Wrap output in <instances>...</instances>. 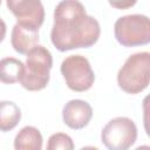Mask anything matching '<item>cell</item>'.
I'll return each instance as SVG.
<instances>
[{"label": "cell", "mask_w": 150, "mask_h": 150, "mask_svg": "<svg viewBox=\"0 0 150 150\" xmlns=\"http://www.w3.org/2000/svg\"><path fill=\"white\" fill-rule=\"evenodd\" d=\"M101 34L98 21L88 15L80 1L66 0L54 9L50 40L60 52L94 46Z\"/></svg>", "instance_id": "obj_1"}, {"label": "cell", "mask_w": 150, "mask_h": 150, "mask_svg": "<svg viewBox=\"0 0 150 150\" xmlns=\"http://www.w3.org/2000/svg\"><path fill=\"white\" fill-rule=\"evenodd\" d=\"M150 81V54L148 52L130 55L117 73V83L127 94L143 91Z\"/></svg>", "instance_id": "obj_2"}, {"label": "cell", "mask_w": 150, "mask_h": 150, "mask_svg": "<svg viewBox=\"0 0 150 150\" xmlns=\"http://www.w3.org/2000/svg\"><path fill=\"white\" fill-rule=\"evenodd\" d=\"M53 67L50 52L38 45L27 53L25 74L20 81L21 86L29 91H38L47 87L49 82V71Z\"/></svg>", "instance_id": "obj_3"}, {"label": "cell", "mask_w": 150, "mask_h": 150, "mask_svg": "<svg viewBox=\"0 0 150 150\" xmlns=\"http://www.w3.org/2000/svg\"><path fill=\"white\" fill-rule=\"evenodd\" d=\"M115 38L124 47H137L150 42V21L143 14L121 16L114 25Z\"/></svg>", "instance_id": "obj_4"}, {"label": "cell", "mask_w": 150, "mask_h": 150, "mask_svg": "<svg viewBox=\"0 0 150 150\" xmlns=\"http://www.w3.org/2000/svg\"><path fill=\"white\" fill-rule=\"evenodd\" d=\"M137 138V127L129 117H115L102 129L101 141L108 150H128Z\"/></svg>", "instance_id": "obj_5"}, {"label": "cell", "mask_w": 150, "mask_h": 150, "mask_svg": "<svg viewBox=\"0 0 150 150\" xmlns=\"http://www.w3.org/2000/svg\"><path fill=\"white\" fill-rule=\"evenodd\" d=\"M61 74L66 84L73 91L82 93L91 88L95 74L87 57L82 55H69L61 63Z\"/></svg>", "instance_id": "obj_6"}, {"label": "cell", "mask_w": 150, "mask_h": 150, "mask_svg": "<svg viewBox=\"0 0 150 150\" xmlns=\"http://www.w3.org/2000/svg\"><path fill=\"white\" fill-rule=\"evenodd\" d=\"M8 9L16 18V23L39 29L45 21V9L38 0H7Z\"/></svg>", "instance_id": "obj_7"}, {"label": "cell", "mask_w": 150, "mask_h": 150, "mask_svg": "<svg viewBox=\"0 0 150 150\" xmlns=\"http://www.w3.org/2000/svg\"><path fill=\"white\" fill-rule=\"evenodd\" d=\"M93 117L90 104L83 100H70L62 110V118L67 127L74 130L82 129L88 125Z\"/></svg>", "instance_id": "obj_8"}, {"label": "cell", "mask_w": 150, "mask_h": 150, "mask_svg": "<svg viewBox=\"0 0 150 150\" xmlns=\"http://www.w3.org/2000/svg\"><path fill=\"white\" fill-rule=\"evenodd\" d=\"M12 47L19 54H27L39 43V29L15 23L11 35Z\"/></svg>", "instance_id": "obj_9"}, {"label": "cell", "mask_w": 150, "mask_h": 150, "mask_svg": "<svg viewBox=\"0 0 150 150\" xmlns=\"http://www.w3.org/2000/svg\"><path fill=\"white\" fill-rule=\"evenodd\" d=\"M42 135L35 127H23L14 138L15 150H41L42 149Z\"/></svg>", "instance_id": "obj_10"}, {"label": "cell", "mask_w": 150, "mask_h": 150, "mask_svg": "<svg viewBox=\"0 0 150 150\" xmlns=\"http://www.w3.org/2000/svg\"><path fill=\"white\" fill-rule=\"evenodd\" d=\"M25 74V64L15 57H5L0 60V82L12 84L20 82Z\"/></svg>", "instance_id": "obj_11"}, {"label": "cell", "mask_w": 150, "mask_h": 150, "mask_svg": "<svg viewBox=\"0 0 150 150\" xmlns=\"http://www.w3.org/2000/svg\"><path fill=\"white\" fill-rule=\"evenodd\" d=\"M20 120L21 110L14 102L0 101V131H11L19 124Z\"/></svg>", "instance_id": "obj_12"}, {"label": "cell", "mask_w": 150, "mask_h": 150, "mask_svg": "<svg viewBox=\"0 0 150 150\" xmlns=\"http://www.w3.org/2000/svg\"><path fill=\"white\" fill-rule=\"evenodd\" d=\"M46 150H74V142L69 135L56 132L48 138Z\"/></svg>", "instance_id": "obj_13"}, {"label": "cell", "mask_w": 150, "mask_h": 150, "mask_svg": "<svg viewBox=\"0 0 150 150\" xmlns=\"http://www.w3.org/2000/svg\"><path fill=\"white\" fill-rule=\"evenodd\" d=\"M6 32H7V27H6V23L2 19H0V42L4 41L5 36H6Z\"/></svg>", "instance_id": "obj_14"}, {"label": "cell", "mask_w": 150, "mask_h": 150, "mask_svg": "<svg viewBox=\"0 0 150 150\" xmlns=\"http://www.w3.org/2000/svg\"><path fill=\"white\" fill-rule=\"evenodd\" d=\"M136 2H128V4H117V2H110L111 6L114 7H117V8H125V7H129V6H134Z\"/></svg>", "instance_id": "obj_15"}, {"label": "cell", "mask_w": 150, "mask_h": 150, "mask_svg": "<svg viewBox=\"0 0 150 150\" xmlns=\"http://www.w3.org/2000/svg\"><path fill=\"white\" fill-rule=\"evenodd\" d=\"M135 150H150V146L149 145H141V146H137Z\"/></svg>", "instance_id": "obj_16"}, {"label": "cell", "mask_w": 150, "mask_h": 150, "mask_svg": "<svg viewBox=\"0 0 150 150\" xmlns=\"http://www.w3.org/2000/svg\"><path fill=\"white\" fill-rule=\"evenodd\" d=\"M80 150H98V149L95 148V146H90V145H88V146H83V148H81Z\"/></svg>", "instance_id": "obj_17"}, {"label": "cell", "mask_w": 150, "mask_h": 150, "mask_svg": "<svg viewBox=\"0 0 150 150\" xmlns=\"http://www.w3.org/2000/svg\"><path fill=\"white\" fill-rule=\"evenodd\" d=\"M0 5H1V1H0Z\"/></svg>", "instance_id": "obj_18"}]
</instances>
